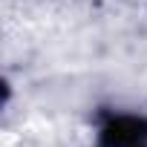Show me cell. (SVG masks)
Returning <instances> with one entry per match:
<instances>
[{
    "instance_id": "1",
    "label": "cell",
    "mask_w": 147,
    "mask_h": 147,
    "mask_svg": "<svg viewBox=\"0 0 147 147\" xmlns=\"http://www.w3.org/2000/svg\"><path fill=\"white\" fill-rule=\"evenodd\" d=\"M101 138L104 147H147V121L133 115H118L104 127Z\"/></svg>"
}]
</instances>
